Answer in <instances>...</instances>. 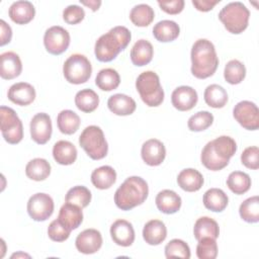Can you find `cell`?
I'll return each instance as SVG.
<instances>
[{
  "label": "cell",
  "mask_w": 259,
  "mask_h": 259,
  "mask_svg": "<svg viewBox=\"0 0 259 259\" xmlns=\"http://www.w3.org/2000/svg\"><path fill=\"white\" fill-rule=\"evenodd\" d=\"M80 3L89 7L92 11H96L98 10V8L101 5V1L100 0H89V1H85V0H80Z\"/></svg>",
  "instance_id": "cell-51"
},
{
  "label": "cell",
  "mask_w": 259,
  "mask_h": 259,
  "mask_svg": "<svg viewBox=\"0 0 259 259\" xmlns=\"http://www.w3.org/2000/svg\"><path fill=\"white\" fill-rule=\"evenodd\" d=\"M27 212L35 222L48 220L54 212L53 198L42 192H38L29 197L27 201Z\"/></svg>",
  "instance_id": "cell-11"
},
{
  "label": "cell",
  "mask_w": 259,
  "mask_h": 259,
  "mask_svg": "<svg viewBox=\"0 0 259 259\" xmlns=\"http://www.w3.org/2000/svg\"><path fill=\"white\" fill-rule=\"evenodd\" d=\"M26 176L34 181H42L51 174V164L42 158L30 160L25 167Z\"/></svg>",
  "instance_id": "cell-32"
},
{
  "label": "cell",
  "mask_w": 259,
  "mask_h": 259,
  "mask_svg": "<svg viewBox=\"0 0 259 259\" xmlns=\"http://www.w3.org/2000/svg\"><path fill=\"white\" fill-rule=\"evenodd\" d=\"M136 88L144 103L150 107L159 106L164 100V90L159 76L153 71L141 73L136 80Z\"/></svg>",
  "instance_id": "cell-5"
},
{
  "label": "cell",
  "mask_w": 259,
  "mask_h": 259,
  "mask_svg": "<svg viewBox=\"0 0 259 259\" xmlns=\"http://www.w3.org/2000/svg\"><path fill=\"white\" fill-rule=\"evenodd\" d=\"M0 124L2 136L8 144H18L22 140V122L12 108L4 105L0 107Z\"/></svg>",
  "instance_id": "cell-9"
},
{
  "label": "cell",
  "mask_w": 259,
  "mask_h": 259,
  "mask_svg": "<svg viewBox=\"0 0 259 259\" xmlns=\"http://www.w3.org/2000/svg\"><path fill=\"white\" fill-rule=\"evenodd\" d=\"M242 164L253 170H257L259 168V149L256 146L246 148L241 155Z\"/></svg>",
  "instance_id": "cell-46"
},
{
  "label": "cell",
  "mask_w": 259,
  "mask_h": 259,
  "mask_svg": "<svg viewBox=\"0 0 259 259\" xmlns=\"http://www.w3.org/2000/svg\"><path fill=\"white\" fill-rule=\"evenodd\" d=\"M0 76L2 79L11 80L18 77L22 71L19 56L14 52H5L0 56Z\"/></svg>",
  "instance_id": "cell-19"
},
{
  "label": "cell",
  "mask_w": 259,
  "mask_h": 259,
  "mask_svg": "<svg viewBox=\"0 0 259 259\" xmlns=\"http://www.w3.org/2000/svg\"><path fill=\"white\" fill-rule=\"evenodd\" d=\"M132 38L131 31L125 26H114L102 34L95 42V57L100 62H110L123 51Z\"/></svg>",
  "instance_id": "cell-3"
},
{
  "label": "cell",
  "mask_w": 259,
  "mask_h": 259,
  "mask_svg": "<svg viewBox=\"0 0 259 259\" xmlns=\"http://www.w3.org/2000/svg\"><path fill=\"white\" fill-rule=\"evenodd\" d=\"M219 58L213 44L206 38L197 39L191 49V73L198 79H205L214 74Z\"/></svg>",
  "instance_id": "cell-2"
},
{
  "label": "cell",
  "mask_w": 259,
  "mask_h": 259,
  "mask_svg": "<svg viewBox=\"0 0 259 259\" xmlns=\"http://www.w3.org/2000/svg\"><path fill=\"white\" fill-rule=\"evenodd\" d=\"M193 235L197 241L204 237L217 239L220 235V228L213 219L208 217H201L194 224Z\"/></svg>",
  "instance_id": "cell-31"
},
{
  "label": "cell",
  "mask_w": 259,
  "mask_h": 259,
  "mask_svg": "<svg viewBox=\"0 0 259 259\" xmlns=\"http://www.w3.org/2000/svg\"><path fill=\"white\" fill-rule=\"evenodd\" d=\"M213 121V115L208 111H198L191 115L187 121V126L191 132H202L208 128Z\"/></svg>",
  "instance_id": "cell-43"
},
{
  "label": "cell",
  "mask_w": 259,
  "mask_h": 259,
  "mask_svg": "<svg viewBox=\"0 0 259 259\" xmlns=\"http://www.w3.org/2000/svg\"><path fill=\"white\" fill-rule=\"evenodd\" d=\"M92 73L90 61L81 54L71 55L64 63L63 74L65 79L72 84H82L89 80Z\"/></svg>",
  "instance_id": "cell-8"
},
{
  "label": "cell",
  "mask_w": 259,
  "mask_h": 259,
  "mask_svg": "<svg viewBox=\"0 0 259 259\" xmlns=\"http://www.w3.org/2000/svg\"><path fill=\"white\" fill-rule=\"evenodd\" d=\"M246 76L245 65L239 60H231L227 63L224 70L225 80L232 84L236 85L241 83Z\"/></svg>",
  "instance_id": "cell-39"
},
{
  "label": "cell",
  "mask_w": 259,
  "mask_h": 259,
  "mask_svg": "<svg viewBox=\"0 0 259 259\" xmlns=\"http://www.w3.org/2000/svg\"><path fill=\"white\" fill-rule=\"evenodd\" d=\"M202 201L207 209L214 212H221L227 207L229 198L222 189L210 188L203 194Z\"/></svg>",
  "instance_id": "cell-30"
},
{
  "label": "cell",
  "mask_w": 259,
  "mask_h": 259,
  "mask_svg": "<svg viewBox=\"0 0 259 259\" xmlns=\"http://www.w3.org/2000/svg\"><path fill=\"white\" fill-rule=\"evenodd\" d=\"M110 236L116 245L128 247L135 241V230L130 222L117 220L110 227Z\"/></svg>",
  "instance_id": "cell-18"
},
{
  "label": "cell",
  "mask_w": 259,
  "mask_h": 259,
  "mask_svg": "<svg viewBox=\"0 0 259 259\" xmlns=\"http://www.w3.org/2000/svg\"><path fill=\"white\" fill-rule=\"evenodd\" d=\"M53 157L60 165H71L77 159V149L69 141H59L53 147Z\"/></svg>",
  "instance_id": "cell-27"
},
{
  "label": "cell",
  "mask_w": 259,
  "mask_h": 259,
  "mask_svg": "<svg viewBox=\"0 0 259 259\" xmlns=\"http://www.w3.org/2000/svg\"><path fill=\"white\" fill-rule=\"evenodd\" d=\"M190 248L183 240L173 239L165 246L166 258H190Z\"/></svg>",
  "instance_id": "cell-42"
},
{
  "label": "cell",
  "mask_w": 259,
  "mask_h": 259,
  "mask_svg": "<svg viewBox=\"0 0 259 259\" xmlns=\"http://www.w3.org/2000/svg\"><path fill=\"white\" fill-rule=\"evenodd\" d=\"M75 104L79 110L90 113L97 108L99 104V97L92 89H82L75 95Z\"/></svg>",
  "instance_id": "cell-35"
},
{
  "label": "cell",
  "mask_w": 259,
  "mask_h": 259,
  "mask_svg": "<svg viewBox=\"0 0 259 259\" xmlns=\"http://www.w3.org/2000/svg\"><path fill=\"white\" fill-rule=\"evenodd\" d=\"M143 161L149 166H158L162 164L166 157V149L164 144L157 139L146 141L141 150Z\"/></svg>",
  "instance_id": "cell-15"
},
{
  "label": "cell",
  "mask_w": 259,
  "mask_h": 259,
  "mask_svg": "<svg viewBox=\"0 0 259 259\" xmlns=\"http://www.w3.org/2000/svg\"><path fill=\"white\" fill-rule=\"evenodd\" d=\"M218 255V244L215 239L204 237L198 240L196 246V256L199 259H214Z\"/></svg>",
  "instance_id": "cell-44"
},
{
  "label": "cell",
  "mask_w": 259,
  "mask_h": 259,
  "mask_svg": "<svg viewBox=\"0 0 259 259\" xmlns=\"http://www.w3.org/2000/svg\"><path fill=\"white\" fill-rule=\"evenodd\" d=\"M218 3H220V0H192L193 6L198 11L202 12H207L211 10Z\"/></svg>",
  "instance_id": "cell-50"
},
{
  "label": "cell",
  "mask_w": 259,
  "mask_h": 259,
  "mask_svg": "<svg viewBox=\"0 0 259 259\" xmlns=\"http://www.w3.org/2000/svg\"><path fill=\"white\" fill-rule=\"evenodd\" d=\"M240 217L243 221L255 224L259 222V198L257 195L244 200L239 208Z\"/></svg>",
  "instance_id": "cell-40"
},
{
  "label": "cell",
  "mask_w": 259,
  "mask_h": 259,
  "mask_svg": "<svg viewBox=\"0 0 259 259\" xmlns=\"http://www.w3.org/2000/svg\"><path fill=\"white\" fill-rule=\"evenodd\" d=\"M116 181V172L111 166L96 168L91 174V182L98 189H108Z\"/></svg>",
  "instance_id": "cell-29"
},
{
  "label": "cell",
  "mask_w": 259,
  "mask_h": 259,
  "mask_svg": "<svg viewBox=\"0 0 259 259\" xmlns=\"http://www.w3.org/2000/svg\"><path fill=\"white\" fill-rule=\"evenodd\" d=\"M85 17V11L79 5H69L63 11V19L68 24H77Z\"/></svg>",
  "instance_id": "cell-47"
},
{
  "label": "cell",
  "mask_w": 259,
  "mask_h": 259,
  "mask_svg": "<svg viewBox=\"0 0 259 259\" xmlns=\"http://www.w3.org/2000/svg\"><path fill=\"white\" fill-rule=\"evenodd\" d=\"M149 187L140 176H131L116 189L114 202L121 210H130L142 204L148 197Z\"/></svg>",
  "instance_id": "cell-4"
},
{
  "label": "cell",
  "mask_w": 259,
  "mask_h": 259,
  "mask_svg": "<svg viewBox=\"0 0 259 259\" xmlns=\"http://www.w3.org/2000/svg\"><path fill=\"white\" fill-rule=\"evenodd\" d=\"M237 151L235 140L228 136H221L208 142L201 151L200 160L203 166L211 171L224 169Z\"/></svg>",
  "instance_id": "cell-1"
},
{
  "label": "cell",
  "mask_w": 259,
  "mask_h": 259,
  "mask_svg": "<svg viewBox=\"0 0 259 259\" xmlns=\"http://www.w3.org/2000/svg\"><path fill=\"white\" fill-rule=\"evenodd\" d=\"M8 99L20 106H26L35 99V89L26 82H18L10 86L7 93Z\"/></svg>",
  "instance_id": "cell-17"
},
{
  "label": "cell",
  "mask_w": 259,
  "mask_h": 259,
  "mask_svg": "<svg viewBox=\"0 0 259 259\" xmlns=\"http://www.w3.org/2000/svg\"><path fill=\"white\" fill-rule=\"evenodd\" d=\"M71 232L72 231L68 229L64 224H62L59 219L54 220L48 228L49 238L55 242L66 241L69 238Z\"/></svg>",
  "instance_id": "cell-45"
},
{
  "label": "cell",
  "mask_w": 259,
  "mask_h": 259,
  "mask_svg": "<svg viewBox=\"0 0 259 259\" xmlns=\"http://www.w3.org/2000/svg\"><path fill=\"white\" fill-rule=\"evenodd\" d=\"M155 17L153 8L148 4H138L134 6L130 12L131 21L140 27L148 26L152 23Z\"/></svg>",
  "instance_id": "cell-36"
},
{
  "label": "cell",
  "mask_w": 259,
  "mask_h": 259,
  "mask_svg": "<svg viewBox=\"0 0 259 259\" xmlns=\"http://www.w3.org/2000/svg\"><path fill=\"white\" fill-rule=\"evenodd\" d=\"M44 45L48 53L55 56L61 55L69 48L70 34L68 30L62 26H51L45 32Z\"/></svg>",
  "instance_id": "cell-10"
},
{
  "label": "cell",
  "mask_w": 259,
  "mask_h": 259,
  "mask_svg": "<svg viewBox=\"0 0 259 259\" xmlns=\"http://www.w3.org/2000/svg\"><path fill=\"white\" fill-rule=\"evenodd\" d=\"M198 100L197 92L190 86H179L172 92V105L180 111H188L192 109Z\"/></svg>",
  "instance_id": "cell-16"
},
{
  "label": "cell",
  "mask_w": 259,
  "mask_h": 259,
  "mask_svg": "<svg viewBox=\"0 0 259 259\" xmlns=\"http://www.w3.org/2000/svg\"><path fill=\"white\" fill-rule=\"evenodd\" d=\"M203 98L208 106L212 108H222L228 102V93L221 85L210 84L205 88Z\"/></svg>",
  "instance_id": "cell-34"
},
{
  "label": "cell",
  "mask_w": 259,
  "mask_h": 259,
  "mask_svg": "<svg viewBox=\"0 0 259 259\" xmlns=\"http://www.w3.org/2000/svg\"><path fill=\"white\" fill-rule=\"evenodd\" d=\"M81 120L79 115L70 109L62 110L57 116V124L62 134L72 135L76 133L80 126Z\"/></svg>",
  "instance_id": "cell-33"
},
{
  "label": "cell",
  "mask_w": 259,
  "mask_h": 259,
  "mask_svg": "<svg viewBox=\"0 0 259 259\" xmlns=\"http://www.w3.org/2000/svg\"><path fill=\"white\" fill-rule=\"evenodd\" d=\"M77 250L83 254L96 253L102 246V236L95 229H87L81 232L75 241Z\"/></svg>",
  "instance_id": "cell-14"
},
{
  "label": "cell",
  "mask_w": 259,
  "mask_h": 259,
  "mask_svg": "<svg viewBox=\"0 0 259 259\" xmlns=\"http://www.w3.org/2000/svg\"><path fill=\"white\" fill-rule=\"evenodd\" d=\"M8 14L11 20L16 24H26L33 19L35 8L29 1H16L10 5Z\"/></svg>",
  "instance_id": "cell-20"
},
{
  "label": "cell",
  "mask_w": 259,
  "mask_h": 259,
  "mask_svg": "<svg viewBox=\"0 0 259 259\" xmlns=\"http://www.w3.org/2000/svg\"><path fill=\"white\" fill-rule=\"evenodd\" d=\"M154 55L152 44L147 39H139L131 50V60L135 66L143 67L148 65Z\"/></svg>",
  "instance_id": "cell-26"
},
{
  "label": "cell",
  "mask_w": 259,
  "mask_h": 259,
  "mask_svg": "<svg viewBox=\"0 0 259 259\" xmlns=\"http://www.w3.org/2000/svg\"><path fill=\"white\" fill-rule=\"evenodd\" d=\"M202 174L193 168L183 169L177 176V183L181 189L187 192H194L203 185Z\"/></svg>",
  "instance_id": "cell-25"
},
{
  "label": "cell",
  "mask_w": 259,
  "mask_h": 259,
  "mask_svg": "<svg viewBox=\"0 0 259 259\" xmlns=\"http://www.w3.org/2000/svg\"><path fill=\"white\" fill-rule=\"evenodd\" d=\"M249 17V9L240 1L227 4L219 13V19L222 21L225 28L234 34H239L247 28Z\"/></svg>",
  "instance_id": "cell-6"
},
{
  "label": "cell",
  "mask_w": 259,
  "mask_h": 259,
  "mask_svg": "<svg viewBox=\"0 0 259 259\" xmlns=\"http://www.w3.org/2000/svg\"><path fill=\"white\" fill-rule=\"evenodd\" d=\"M65 200L66 202L74 203L81 208H84L91 201V192L87 187L83 185H77L68 190Z\"/></svg>",
  "instance_id": "cell-41"
},
{
  "label": "cell",
  "mask_w": 259,
  "mask_h": 259,
  "mask_svg": "<svg viewBox=\"0 0 259 259\" xmlns=\"http://www.w3.org/2000/svg\"><path fill=\"white\" fill-rule=\"evenodd\" d=\"M107 106L109 110L116 115H130L136 110V101L128 95L116 93L111 95L107 100Z\"/></svg>",
  "instance_id": "cell-22"
},
{
  "label": "cell",
  "mask_w": 259,
  "mask_h": 259,
  "mask_svg": "<svg viewBox=\"0 0 259 259\" xmlns=\"http://www.w3.org/2000/svg\"><path fill=\"white\" fill-rule=\"evenodd\" d=\"M167 237V228L160 220L149 221L143 229V238L146 243L152 246L160 245Z\"/></svg>",
  "instance_id": "cell-23"
},
{
  "label": "cell",
  "mask_w": 259,
  "mask_h": 259,
  "mask_svg": "<svg viewBox=\"0 0 259 259\" xmlns=\"http://www.w3.org/2000/svg\"><path fill=\"white\" fill-rule=\"evenodd\" d=\"M157 208L166 214L177 212L181 207V197L173 190L164 189L160 191L155 199Z\"/></svg>",
  "instance_id": "cell-21"
},
{
  "label": "cell",
  "mask_w": 259,
  "mask_h": 259,
  "mask_svg": "<svg viewBox=\"0 0 259 259\" xmlns=\"http://www.w3.org/2000/svg\"><path fill=\"white\" fill-rule=\"evenodd\" d=\"M120 77L116 70L111 68L102 69L98 72L95 78L96 86L103 91H111L118 87Z\"/></svg>",
  "instance_id": "cell-37"
},
{
  "label": "cell",
  "mask_w": 259,
  "mask_h": 259,
  "mask_svg": "<svg viewBox=\"0 0 259 259\" xmlns=\"http://www.w3.org/2000/svg\"><path fill=\"white\" fill-rule=\"evenodd\" d=\"M79 145L93 160L103 159L108 152V145L102 130L97 125H89L79 137Z\"/></svg>",
  "instance_id": "cell-7"
},
{
  "label": "cell",
  "mask_w": 259,
  "mask_h": 259,
  "mask_svg": "<svg viewBox=\"0 0 259 259\" xmlns=\"http://www.w3.org/2000/svg\"><path fill=\"white\" fill-rule=\"evenodd\" d=\"M20 256H21V257H29V255L23 254V253H20V252H19V253H17V254H13V255L11 256V258H14V257L17 258V257H20Z\"/></svg>",
  "instance_id": "cell-52"
},
{
  "label": "cell",
  "mask_w": 259,
  "mask_h": 259,
  "mask_svg": "<svg viewBox=\"0 0 259 259\" xmlns=\"http://www.w3.org/2000/svg\"><path fill=\"white\" fill-rule=\"evenodd\" d=\"M52 119L48 113H36L30 120L31 139L38 145H45L52 137Z\"/></svg>",
  "instance_id": "cell-13"
},
{
  "label": "cell",
  "mask_w": 259,
  "mask_h": 259,
  "mask_svg": "<svg viewBox=\"0 0 259 259\" xmlns=\"http://www.w3.org/2000/svg\"><path fill=\"white\" fill-rule=\"evenodd\" d=\"M227 185L229 189L235 194H243L251 187L250 176L242 171H234L230 173L227 178Z\"/></svg>",
  "instance_id": "cell-38"
},
{
  "label": "cell",
  "mask_w": 259,
  "mask_h": 259,
  "mask_svg": "<svg viewBox=\"0 0 259 259\" xmlns=\"http://www.w3.org/2000/svg\"><path fill=\"white\" fill-rule=\"evenodd\" d=\"M184 1L183 0H173V1H158V5L160 8L168 13V14H178L184 8Z\"/></svg>",
  "instance_id": "cell-48"
},
{
  "label": "cell",
  "mask_w": 259,
  "mask_h": 259,
  "mask_svg": "<svg viewBox=\"0 0 259 259\" xmlns=\"http://www.w3.org/2000/svg\"><path fill=\"white\" fill-rule=\"evenodd\" d=\"M58 219L71 231L77 229L83 222L82 208L77 204L66 202L59 211Z\"/></svg>",
  "instance_id": "cell-24"
},
{
  "label": "cell",
  "mask_w": 259,
  "mask_h": 259,
  "mask_svg": "<svg viewBox=\"0 0 259 259\" xmlns=\"http://www.w3.org/2000/svg\"><path fill=\"white\" fill-rule=\"evenodd\" d=\"M234 118L244 128L256 131L259 127V110L254 102L243 100L238 102L233 109Z\"/></svg>",
  "instance_id": "cell-12"
},
{
  "label": "cell",
  "mask_w": 259,
  "mask_h": 259,
  "mask_svg": "<svg viewBox=\"0 0 259 259\" xmlns=\"http://www.w3.org/2000/svg\"><path fill=\"white\" fill-rule=\"evenodd\" d=\"M0 46H5L9 44L12 37V29L11 27L3 20H0Z\"/></svg>",
  "instance_id": "cell-49"
},
{
  "label": "cell",
  "mask_w": 259,
  "mask_h": 259,
  "mask_svg": "<svg viewBox=\"0 0 259 259\" xmlns=\"http://www.w3.org/2000/svg\"><path fill=\"white\" fill-rule=\"evenodd\" d=\"M180 33L179 25L173 20H161L153 27L154 37L161 42L175 40Z\"/></svg>",
  "instance_id": "cell-28"
}]
</instances>
